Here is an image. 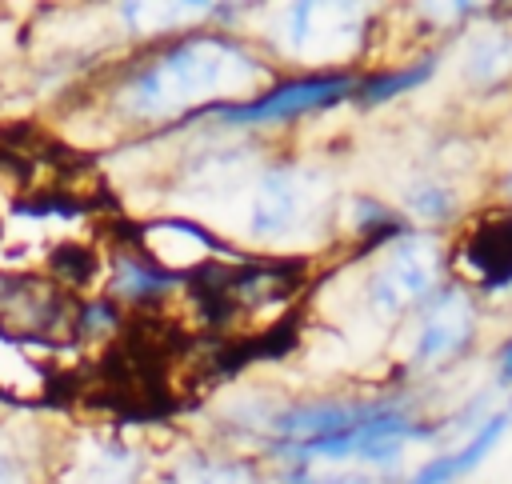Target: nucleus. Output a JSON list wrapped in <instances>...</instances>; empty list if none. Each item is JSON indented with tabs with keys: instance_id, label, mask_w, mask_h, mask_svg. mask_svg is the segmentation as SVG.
I'll return each instance as SVG.
<instances>
[{
	"instance_id": "obj_4",
	"label": "nucleus",
	"mask_w": 512,
	"mask_h": 484,
	"mask_svg": "<svg viewBox=\"0 0 512 484\" xmlns=\"http://www.w3.org/2000/svg\"><path fill=\"white\" fill-rule=\"evenodd\" d=\"M352 72H308V76H292V80H276L268 92L248 96V100H220L216 108H208L220 124H288L296 116L308 112H332L352 96Z\"/></svg>"
},
{
	"instance_id": "obj_7",
	"label": "nucleus",
	"mask_w": 512,
	"mask_h": 484,
	"mask_svg": "<svg viewBox=\"0 0 512 484\" xmlns=\"http://www.w3.org/2000/svg\"><path fill=\"white\" fill-rule=\"evenodd\" d=\"M404 412V404L396 396H372V400H300V404H284L268 416V432L272 440H308V436H328V432H344L380 416Z\"/></svg>"
},
{
	"instance_id": "obj_13",
	"label": "nucleus",
	"mask_w": 512,
	"mask_h": 484,
	"mask_svg": "<svg viewBox=\"0 0 512 484\" xmlns=\"http://www.w3.org/2000/svg\"><path fill=\"white\" fill-rule=\"evenodd\" d=\"M460 208L456 192L432 176H420L404 188V220H424V224H444Z\"/></svg>"
},
{
	"instance_id": "obj_18",
	"label": "nucleus",
	"mask_w": 512,
	"mask_h": 484,
	"mask_svg": "<svg viewBox=\"0 0 512 484\" xmlns=\"http://www.w3.org/2000/svg\"><path fill=\"white\" fill-rule=\"evenodd\" d=\"M504 200H508V204H504V208H512V172H508V176H504Z\"/></svg>"
},
{
	"instance_id": "obj_17",
	"label": "nucleus",
	"mask_w": 512,
	"mask_h": 484,
	"mask_svg": "<svg viewBox=\"0 0 512 484\" xmlns=\"http://www.w3.org/2000/svg\"><path fill=\"white\" fill-rule=\"evenodd\" d=\"M496 380L500 384H512V336L500 344V352H496Z\"/></svg>"
},
{
	"instance_id": "obj_6",
	"label": "nucleus",
	"mask_w": 512,
	"mask_h": 484,
	"mask_svg": "<svg viewBox=\"0 0 512 484\" xmlns=\"http://www.w3.org/2000/svg\"><path fill=\"white\" fill-rule=\"evenodd\" d=\"M80 312L48 280L0 272V332L12 340H72L80 336Z\"/></svg>"
},
{
	"instance_id": "obj_19",
	"label": "nucleus",
	"mask_w": 512,
	"mask_h": 484,
	"mask_svg": "<svg viewBox=\"0 0 512 484\" xmlns=\"http://www.w3.org/2000/svg\"><path fill=\"white\" fill-rule=\"evenodd\" d=\"M8 476H12V468H8V460H4V456H0V484H4V480H8Z\"/></svg>"
},
{
	"instance_id": "obj_11",
	"label": "nucleus",
	"mask_w": 512,
	"mask_h": 484,
	"mask_svg": "<svg viewBox=\"0 0 512 484\" xmlns=\"http://www.w3.org/2000/svg\"><path fill=\"white\" fill-rule=\"evenodd\" d=\"M348 224H352V236L360 240L352 256H368V252H384L392 240L408 236L412 224L404 220V212L388 208L384 200L368 196V192H356L348 200Z\"/></svg>"
},
{
	"instance_id": "obj_10",
	"label": "nucleus",
	"mask_w": 512,
	"mask_h": 484,
	"mask_svg": "<svg viewBox=\"0 0 512 484\" xmlns=\"http://www.w3.org/2000/svg\"><path fill=\"white\" fill-rule=\"evenodd\" d=\"M436 68H440V52H424V56L400 64V68L364 72V76L352 80V96H348V100H352L356 108H364V112H368V108H380V104H388V100H396V96H404V92L428 84V80L436 76Z\"/></svg>"
},
{
	"instance_id": "obj_3",
	"label": "nucleus",
	"mask_w": 512,
	"mask_h": 484,
	"mask_svg": "<svg viewBox=\"0 0 512 484\" xmlns=\"http://www.w3.org/2000/svg\"><path fill=\"white\" fill-rule=\"evenodd\" d=\"M408 316H412V332H408V368L412 372H432V368L456 364L476 344L480 312H476L472 292L460 280H440Z\"/></svg>"
},
{
	"instance_id": "obj_1",
	"label": "nucleus",
	"mask_w": 512,
	"mask_h": 484,
	"mask_svg": "<svg viewBox=\"0 0 512 484\" xmlns=\"http://www.w3.org/2000/svg\"><path fill=\"white\" fill-rule=\"evenodd\" d=\"M268 68L256 52L244 44L204 32V36H184L156 52L128 84H124V108L132 116H176L208 100V108L220 104L228 92H248L264 84ZM192 112V116H196Z\"/></svg>"
},
{
	"instance_id": "obj_12",
	"label": "nucleus",
	"mask_w": 512,
	"mask_h": 484,
	"mask_svg": "<svg viewBox=\"0 0 512 484\" xmlns=\"http://www.w3.org/2000/svg\"><path fill=\"white\" fill-rule=\"evenodd\" d=\"M168 484H264L256 464L248 460H232V456H188L172 468Z\"/></svg>"
},
{
	"instance_id": "obj_9",
	"label": "nucleus",
	"mask_w": 512,
	"mask_h": 484,
	"mask_svg": "<svg viewBox=\"0 0 512 484\" xmlns=\"http://www.w3.org/2000/svg\"><path fill=\"white\" fill-rule=\"evenodd\" d=\"M460 80L480 92L512 84V28L504 20H484L464 36Z\"/></svg>"
},
{
	"instance_id": "obj_2",
	"label": "nucleus",
	"mask_w": 512,
	"mask_h": 484,
	"mask_svg": "<svg viewBox=\"0 0 512 484\" xmlns=\"http://www.w3.org/2000/svg\"><path fill=\"white\" fill-rule=\"evenodd\" d=\"M448 268V248L436 232H408L392 240L372 272L364 276V304L376 320H400L408 316L440 280Z\"/></svg>"
},
{
	"instance_id": "obj_5",
	"label": "nucleus",
	"mask_w": 512,
	"mask_h": 484,
	"mask_svg": "<svg viewBox=\"0 0 512 484\" xmlns=\"http://www.w3.org/2000/svg\"><path fill=\"white\" fill-rule=\"evenodd\" d=\"M324 172H312L304 164H272L256 176L252 208H248V236L252 240H284L296 236L316 216V184Z\"/></svg>"
},
{
	"instance_id": "obj_15",
	"label": "nucleus",
	"mask_w": 512,
	"mask_h": 484,
	"mask_svg": "<svg viewBox=\"0 0 512 484\" xmlns=\"http://www.w3.org/2000/svg\"><path fill=\"white\" fill-rule=\"evenodd\" d=\"M48 268H52V276H56V280L88 284V280H92V272H96V252H92V248H84V244H76V240H64V244H56V248H52Z\"/></svg>"
},
{
	"instance_id": "obj_16",
	"label": "nucleus",
	"mask_w": 512,
	"mask_h": 484,
	"mask_svg": "<svg viewBox=\"0 0 512 484\" xmlns=\"http://www.w3.org/2000/svg\"><path fill=\"white\" fill-rule=\"evenodd\" d=\"M456 480V468H452V452H440L432 460H424L404 484H452Z\"/></svg>"
},
{
	"instance_id": "obj_14",
	"label": "nucleus",
	"mask_w": 512,
	"mask_h": 484,
	"mask_svg": "<svg viewBox=\"0 0 512 484\" xmlns=\"http://www.w3.org/2000/svg\"><path fill=\"white\" fill-rule=\"evenodd\" d=\"M508 424H512V416L508 412H492L476 432H468V440L452 452V468H456V480L460 476H468V472H476L484 460H488V452L504 440V432H508Z\"/></svg>"
},
{
	"instance_id": "obj_8",
	"label": "nucleus",
	"mask_w": 512,
	"mask_h": 484,
	"mask_svg": "<svg viewBox=\"0 0 512 484\" xmlns=\"http://www.w3.org/2000/svg\"><path fill=\"white\" fill-rule=\"evenodd\" d=\"M460 268L480 292L512 288V208H492L472 220L460 240Z\"/></svg>"
},
{
	"instance_id": "obj_20",
	"label": "nucleus",
	"mask_w": 512,
	"mask_h": 484,
	"mask_svg": "<svg viewBox=\"0 0 512 484\" xmlns=\"http://www.w3.org/2000/svg\"><path fill=\"white\" fill-rule=\"evenodd\" d=\"M504 412H508V416H512V396H508V408H504Z\"/></svg>"
}]
</instances>
